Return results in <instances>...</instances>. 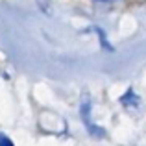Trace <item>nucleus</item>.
<instances>
[{
    "mask_svg": "<svg viewBox=\"0 0 146 146\" xmlns=\"http://www.w3.org/2000/svg\"><path fill=\"white\" fill-rule=\"evenodd\" d=\"M82 115H83V120H85V124H87V129H89V133H91V135H94V137H104V129L96 128V126H94L93 122L89 120V106H83V109H82Z\"/></svg>",
    "mask_w": 146,
    "mask_h": 146,
    "instance_id": "nucleus-1",
    "label": "nucleus"
},
{
    "mask_svg": "<svg viewBox=\"0 0 146 146\" xmlns=\"http://www.w3.org/2000/svg\"><path fill=\"white\" fill-rule=\"evenodd\" d=\"M0 146H15L11 143V139L7 135H4V133H0Z\"/></svg>",
    "mask_w": 146,
    "mask_h": 146,
    "instance_id": "nucleus-2",
    "label": "nucleus"
}]
</instances>
